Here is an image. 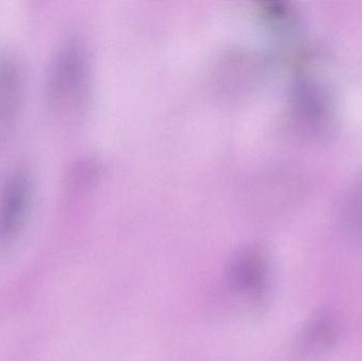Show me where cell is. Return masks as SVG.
<instances>
[{"mask_svg":"<svg viewBox=\"0 0 362 361\" xmlns=\"http://www.w3.org/2000/svg\"><path fill=\"white\" fill-rule=\"evenodd\" d=\"M86 85L84 59L76 47H68L55 59L47 84V100L51 110L70 114L83 102Z\"/></svg>","mask_w":362,"mask_h":361,"instance_id":"1","label":"cell"},{"mask_svg":"<svg viewBox=\"0 0 362 361\" xmlns=\"http://www.w3.org/2000/svg\"><path fill=\"white\" fill-rule=\"evenodd\" d=\"M32 180L27 171L8 178L0 193V244L12 239L21 230L29 212Z\"/></svg>","mask_w":362,"mask_h":361,"instance_id":"2","label":"cell"},{"mask_svg":"<svg viewBox=\"0 0 362 361\" xmlns=\"http://www.w3.org/2000/svg\"><path fill=\"white\" fill-rule=\"evenodd\" d=\"M230 283L243 296L257 300L265 292L267 265L264 256L255 250L243 252L232 263Z\"/></svg>","mask_w":362,"mask_h":361,"instance_id":"3","label":"cell"},{"mask_svg":"<svg viewBox=\"0 0 362 361\" xmlns=\"http://www.w3.org/2000/svg\"><path fill=\"white\" fill-rule=\"evenodd\" d=\"M21 72L12 57H0V140L8 133L21 99Z\"/></svg>","mask_w":362,"mask_h":361,"instance_id":"4","label":"cell"}]
</instances>
